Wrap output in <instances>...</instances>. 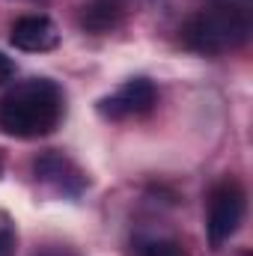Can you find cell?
<instances>
[{"label": "cell", "instance_id": "cell-1", "mask_svg": "<svg viewBox=\"0 0 253 256\" xmlns=\"http://www.w3.org/2000/svg\"><path fill=\"white\" fill-rule=\"evenodd\" d=\"M63 90L48 78H27L0 98V131L15 140H39L63 122Z\"/></svg>", "mask_w": 253, "mask_h": 256}, {"label": "cell", "instance_id": "cell-2", "mask_svg": "<svg viewBox=\"0 0 253 256\" xmlns=\"http://www.w3.org/2000/svg\"><path fill=\"white\" fill-rule=\"evenodd\" d=\"M250 12L244 9V3L212 0L208 6H202L185 21L182 42H185V48L196 51V54L218 57L226 51H238L250 39Z\"/></svg>", "mask_w": 253, "mask_h": 256}, {"label": "cell", "instance_id": "cell-3", "mask_svg": "<svg viewBox=\"0 0 253 256\" xmlns=\"http://www.w3.org/2000/svg\"><path fill=\"white\" fill-rule=\"evenodd\" d=\"M248 212V194L236 179L218 182L208 194V214H206V232L212 250H220L242 226Z\"/></svg>", "mask_w": 253, "mask_h": 256}, {"label": "cell", "instance_id": "cell-4", "mask_svg": "<svg viewBox=\"0 0 253 256\" xmlns=\"http://www.w3.org/2000/svg\"><path fill=\"white\" fill-rule=\"evenodd\" d=\"M33 176L39 185H45L51 194L57 196H68V200H78L80 194L90 188V179L86 173L57 149H48L42 155L33 158Z\"/></svg>", "mask_w": 253, "mask_h": 256}, {"label": "cell", "instance_id": "cell-5", "mask_svg": "<svg viewBox=\"0 0 253 256\" xmlns=\"http://www.w3.org/2000/svg\"><path fill=\"white\" fill-rule=\"evenodd\" d=\"M155 102H158L155 84H152L149 78H131L122 86H116L110 96L98 98L96 110H98V116L120 122V120H131V116L149 114V110L155 108Z\"/></svg>", "mask_w": 253, "mask_h": 256}, {"label": "cell", "instance_id": "cell-6", "mask_svg": "<svg viewBox=\"0 0 253 256\" xmlns=\"http://www.w3.org/2000/svg\"><path fill=\"white\" fill-rule=\"evenodd\" d=\"M9 42L27 54H45L60 45V27L48 15H24L9 27Z\"/></svg>", "mask_w": 253, "mask_h": 256}, {"label": "cell", "instance_id": "cell-7", "mask_svg": "<svg viewBox=\"0 0 253 256\" xmlns=\"http://www.w3.org/2000/svg\"><path fill=\"white\" fill-rule=\"evenodd\" d=\"M80 27L86 33H110L114 27H120L122 21V3L120 0H90L84 9H80Z\"/></svg>", "mask_w": 253, "mask_h": 256}, {"label": "cell", "instance_id": "cell-8", "mask_svg": "<svg viewBox=\"0 0 253 256\" xmlns=\"http://www.w3.org/2000/svg\"><path fill=\"white\" fill-rule=\"evenodd\" d=\"M15 242H18L15 220L6 212H0V256H15Z\"/></svg>", "mask_w": 253, "mask_h": 256}, {"label": "cell", "instance_id": "cell-9", "mask_svg": "<svg viewBox=\"0 0 253 256\" xmlns=\"http://www.w3.org/2000/svg\"><path fill=\"white\" fill-rule=\"evenodd\" d=\"M140 256H188V254L182 250V244H179V242H170V238H158V242L146 244Z\"/></svg>", "mask_w": 253, "mask_h": 256}, {"label": "cell", "instance_id": "cell-10", "mask_svg": "<svg viewBox=\"0 0 253 256\" xmlns=\"http://www.w3.org/2000/svg\"><path fill=\"white\" fill-rule=\"evenodd\" d=\"M12 74H15V63H12V60L0 51V84H6Z\"/></svg>", "mask_w": 253, "mask_h": 256}, {"label": "cell", "instance_id": "cell-11", "mask_svg": "<svg viewBox=\"0 0 253 256\" xmlns=\"http://www.w3.org/2000/svg\"><path fill=\"white\" fill-rule=\"evenodd\" d=\"M36 256H78L72 248H63V244H51V248H42Z\"/></svg>", "mask_w": 253, "mask_h": 256}, {"label": "cell", "instance_id": "cell-12", "mask_svg": "<svg viewBox=\"0 0 253 256\" xmlns=\"http://www.w3.org/2000/svg\"><path fill=\"white\" fill-rule=\"evenodd\" d=\"M218 3H238V0H218ZM242 3H244V0H242Z\"/></svg>", "mask_w": 253, "mask_h": 256}, {"label": "cell", "instance_id": "cell-13", "mask_svg": "<svg viewBox=\"0 0 253 256\" xmlns=\"http://www.w3.org/2000/svg\"><path fill=\"white\" fill-rule=\"evenodd\" d=\"M0 170H3V158H0Z\"/></svg>", "mask_w": 253, "mask_h": 256}]
</instances>
